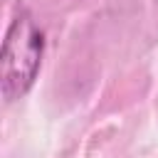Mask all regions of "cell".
Wrapping results in <instances>:
<instances>
[{
    "label": "cell",
    "mask_w": 158,
    "mask_h": 158,
    "mask_svg": "<svg viewBox=\"0 0 158 158\" xmlns=\"http://www.w3.org/2000/svg\"><path fill=\"white\" fill-rule=\"evenodd\" d=\"M44 32L37 27L35 15L27 7H17L0 49V91L7 104L22 99L42 67Z\"/></svg>",
    "instance_id": "6da1fadb"
}]
</instances>
